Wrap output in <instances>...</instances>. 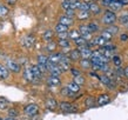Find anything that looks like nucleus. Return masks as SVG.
Masks as SVG:
<instances>
[{
    "instance_id": "obj_1",
    "label": "nucleus",
    "mask_w": 128,
    "mask_h": 120,
    "mask_svg": "<svg viewBox=\"0 0 128 120\" xmlns=\"http://www.w3.org/2000/svg\"><path fill=\"white\" fill-rule=\"evenodd\" d=\"M100 23H101V25H104L105 27H107V26H112V25H115V24L118 23L116 12L112 11V10H109V8H106L105 12H104V13H102V16H101Z\"/></svg>"
},
{
    "instance_id": "obj_2",
    "label": "nucleus",
    "mask_w": 128,
    "mask_h": 120,
    "mask_svg": "<svg viewBox=\"0 0 128 120\" xmlns=\"http://www.w3.org/2000/svg\"><path fill=\"white\" fill-rule=\"evenodd\" d=\"M59 109L65 114H72V113H78V107L70 101H59Z\"/></svg>"
},
{
    "instance_id": "obj_3",
    "label": "nucleus",
    "mask_w": 128,
    "mask_h": 120,
    "mask_svg": "<svg viewBox=\"0 0 128 120\" xmlns=\"http://www.w3.org/2000/svg\"><path fill=\"white\" fill-rule=\"evenodd\" d=\"M40 109L36 104H27L24 107V114L27 118H36L39 114Z\"/></svg>"
},
{
    "instance_id": "obj_4",
    "label": "nucleus",
    "mask_w": 128,
    "mask_h": 120,
    "mask_svg": "<svg viewBox=\"0 0 128 120\" xmlns=\"http://www.w3.org/2000/svg\"><path fill=\"white\" fill-rule=\"evenodd\" d=\"M20 44H21V46L25 47L26 50H31L35 45V37L32 34V33L25 34L20 39Z\"/></svg>"
},
{
    "instance_id": "obj_5",
    "label": "nucleus",
    "mask_w": 128,
    "mask_h": 120,
    "mask_svg": "<svg viewBox=\"0 0 128 120\" xmlns=\"http://www.w3.org/2000/svg\"><path fill=\"white\" fill-rule=\"evenodd\" d=\"M22 77H24V79H25L26 82L36 84V79H35V75H34V72H33V68H32V65L25 66V68L22 70Z\"/></svg>"
},
{
    "instance_id": "obj_6",
    "label": "nucleus",
    "mask_w": 128,
    "mask_h": 120,
    "mask_svg": "<svg viewBox=\"0 0 128 120\" xmlns=\"http://www.w3.org/2000/svg\"><path fill=\"white\" fill-rule=\"evenodd\" d=\"M99 81L102 84V85L107 87L108 89L110 91H114V89H116V81L112 79V78H109L108 75H106V74H100V79H99Z\"/></svg>"
},
{
    "instance_id": "obj_7",
    "label": "nucleus",
    "mask_w": 128,
    "mask_h": 120,
    "mask_svg": "<svg viewBox=\"0 0 128 120\" xmlns=\"http://www.w3.org/2000/svg\"><path fill=\"white\" fill-rule=\"evenodd\" d=\"M48 64H50L48 55H46V54H39L38 57H36V65L39 66L40 70L42 71L45 74L48 73Z\"/></svg>"
},
{
    "instance_id": "obj_8",
    "label": "nucleus",
    "mask_w": 128,
    "mask_h": 120,
    "mask_svg": "<svg viewBox=\"0 0 128 120\" xmlns=\"http://www.w3.org/2000/svg\"><path fill=\"white\" fill-rule=\"evenodd\" d=\"M46 85L48 88H58L61 86V78L48 74V77L46 78Z\"/></svg>"
},
{
    "instance_id": "obj_9",
    "label": "nucleus",
    "mask_w": 128,
    "mask_h": 120,
    "mask_svg": "<svg viewBox=\"0 0 128 120\" xmlns=\"http://www.w3.org/2000/svg\"><path fill=\"white\" fill-rule=\"evenodd\" d=\"M79 32H80V34H81L82 38H85L87 41H89V40H92L94 37V34L90 32V30H89L88 27V24H80L78 27Z\"/></svg>"
},
{
    "instance_id": "obj_10",
    "label": "nucleus",
    "mask_w": 128,
    "mask_h": 120,
    "mask_svg": "<svg viewBox=\"0 0 128 120\" xmlns=\"http://www.w3.org/2000/svg\"><path fill=\"white\" fill-rule=\"evenodd\" d=\"M5 65H6V67L10 70V72H13V73H19L20 71H21L20 62H18L16 60H14V59H6Z\"/></svg>"
},
{
    "instance_id": "obj_11",
    "label": "nucleus",
    "mask_w": 128,
    "mask_h": 120,
    "mask_svg": "<svg viewBox=\"0 0 128 120\" xmlns=\"http://www.w3.org/2000/svg\"><path fill=\"white\" fill-rule=\"evenodd\" d=\"M45 107H46L47 111L53 112V111H55L56 108H59V101L56 100L54 97H48V98H46V100H45Z\"/></svg>"
},
{
    "instance_id": "obj_12",
    "label": "nucleus",
    "mask_w": 128,
    "mask_h": 120,
    "mask_svg": "<svg viewBox=\"0 0 128 120\" xmlns=\"http://www.w3.org/2000/svg\"><path fill=\"white\" fill-rule=\"evenodd\" d=\"M110 101H112V97L108 93H101L96 97V106L98 107H102V106L109 104Z\"/></svg>"
},
{
    "instance_id": "obj_13",
    "label": "nucleus",
    "mask_w": 128,
    "mask_h": 120,
    "mask_svg": "<svg viewBox=\"0 0 128 120\" xmlns=\"http://www.w3.org/2000/svg\"><path fill=\"white\" fill-rule=\"evenodd\" d=\"M89 12L92 16H100L102 14V6L100 5L99 1H92L89 3Z\"/></svg>"
},
{
    "instance_id": "obj_14",
    "label": "nucleus",
    "mask_w": 128,
    "mask_h": 120,
    "mask_svg": "<svg viewBox=\"0 0 128 120\" xmlns=\"http://www.w3.org/2000/svg\"><path fill=\"white\" fill-rule=\"evenodd\" d=\"M79 51H80V54H81V59H90L92 55H93V48L88 46V44L85 45V46L78 47Z\"/></svg>"
},
{
    "instance_id": "obj_15",
    "label": "nucleus",
    "mask_w": 128,
    "mask_h": 120,
    "mask_svg": "<svg viewBox=\"0 0 128 120\" xmlns=\"http://www.w3.org/2000/svg\"><path fill=\"white\" fill-rule=\"evenodd\" d=\"M64 73V71L61 70V67L59 64H48V74L50 75H58L61 77V74Z\"/></svg>"
},
{
    "instance_id": "obj_16",
    "label": "nucleus",
    "mask_w": 128,
    "mask_h": 120,
    "mask_svg": "<svg viewBox=\"0 0 128 120\" xmlns=\"http://www.w3.org/2000/svg\"><path fill=\"white\" fill-rule=\"evenodd\" d=\"M68 57H70L72 62H79L81 60V54H80V51H79L78 47L70 48V52H68Z\"/></svg>"
},
{
    "instance_id": "obj_17",
    "label": "nucleus",
    "mask_w": 128,
    "mask_h": 120,
    "mask_svg": "<svg viewBox=\"0 0 128 120\" xmlns=\"http://www.w3.org/2000/svg\"><path fill=\"white\" fill-rule=\"evenodd\" d=\"M74 21H75V18H70V17L66 16V14H62V16L59 17L58 19V23L59 24H62L65 26H68V27H72L74 25Z\"/></svg>"
},
{
    "instance_id": "obj_18",
    "label": "nucleus",
    "mask_w": 128,
    "mask_h": 120,
    "mask_svg": "<svg viewBox=\"0 0 128 120\" xmlns=\"http://www.w3.org/2000/svg\"><path fill=\"white\" fill-rule=\"evenodd\" d=\"M118 24L120 25V26H126L128 24V11H120V13L118 14Z\"/></svg>"
},
{
    "instance_id": "obj_19",
    "label": "nucleus",
    "mask_w": 128,
    "mask_h": 120,
    "mask_svg": "<svg viewBox=\"0 0 128 120\" xmlns=\"http://www.w3.org/2000/svg\"><path fill=\"white\" fill-rule=\"evenodd\" d=\"M110 64L113 65V67H122V65H124V58L121 57L120 54H114L112 57V59H110Z\"/></svg>"
},
{
    "instance_id": "obj_20",
    "label": "nucleus",
    "mask_w": 128,
    "mask_h": 120,
    "mask_svg": "<svg viewBox=\"0 0 128 120\" xmlns=\"http://www.w3.org/2000/svg\"><path fill=\"white\" fill-rule=\"evenodd\" d=\"M55 32L54 30H46V31L42 33V40L45 43H50V41H53L55 37Z\"/></svg>"
},
{
    "instance_id": "obj_21",
    "label": "nucleus",
    "mask_w": 128,
    "mask_h": 120,
    "mask_svg": "<svg viewBox=\"0 0 128 120\" xmlns=\"http://www.w3.org/2000/svg\"><path fill=\"white\" fill-rule=\"evenodd\" d=\"M101 23H98V21H95V20H90L88 23V27L89 30H90V32L93 33V34H95V33H98V32H101Z\"/></svg>"
},
{
    "instance_id": "obj_22",
    "label": "nucleus",
    "mask_w": 128,
    "mask_h": 120,
    "mask_svg": "<svg viewBox=\"0 0 128 120\" xmlns=\"http://www.w3.org/2000/svg\"><path fill=\"white\" fill-rule=\"evenodd\" d=\"M8 77H10V70L5 64L0 62V80H7Z\"/></svg>"
},
{
    "instance_id": "obj_23",
    "label": "nucleus",
    "mask_w": 128,
    "mask_h": 120,
    "mask_svg": "<svg viewBox=\"0 0 128 120\" xmlns=\"http://www.w3.org/2000/svg\"><path fill=\"white\" fill-rule=\"evenodd\" d=\"M79 67L81 70H87L90 71L92 70V60L90 59H81L79 61Z\"/></svg>"
},
{
    "instance_id": "obj_24",
    "label": "nucleus",
    "mask_w": 128,
    "mask_h": 120,
    "mask_svg": "<svg viewBox=\"0 0 128 120\" xmlns=\"http://www.w3.org/2000/svg\"><path fill=\"white\" fill-rule=\"evenodd\" d=\"M60 94H61L62 97H65V98H75L76 97V94L72 92L67 86H62L61 88H60Z\"/></svg>"
},
{
    "instance_id": "obj_25",
    "label": "nucleus",
    "mask_w": 128,
    "mask_h": 120,
    "mask_svg": "<svg viewBox=\"0 0 128 120\" xmlns=\"http://www.w3.org/2000/svg\"><path fill=\"white\" fill-rule=\"evenodd\" d=\"M11 108V104L6 98L0 97V112H7Z\"/></svg>"
},
{
    "instance_id": "obj_26",
    "label": "nucleus",
    "mask_w": 128,
    "mask_h": 120,
    "mask_svg": "<svg viewBox=\"0 0 128 120\" xmlns=\"http://www.w3.org/2000/svg\"><path fill=\"white\" fill-rule=\"evenodd\" d=\"M48 60L50 64H59L61 60V52H54L48 54Z\"/></svg>"
},
{
    "instance_id": "obj_27",
    "label": "nucleus",
    "mask_w": 128,
    "mask_h": 120,
    "mask_svg": "<svg viewBox=\"0 0 128 120\" xmlns=\"http://www.w3.org/2000/svg\"><path fill=\"white\" fill-rule=\"evenodd\" d=\"M90 12L89 11H78L76 12V19L80 21H86L90 18Z\"/></svg>"
},
{
    "instance_id": "obj_28",
    "label": "nucleus",
    "mask_w": 128,
    "mask_h": 120,
    "mask_svg": "<svg viewBox=\"0 0 128 120\" xmlns=\"http://www.w3.org/2000/svg\"><path fill=\"white\" fill-rule=\"evenodd\" d=\"M85 106L87 107V108H93V107H96V98L92 97V95L86 97V99H85Z\"/></svg>"
},
{
    "instance_id": "obj_29",
    "label": "nucleus",
    "mask_w": 128,
    "mask_h": 120,
    "mask_svg": "<svg viewBox=\"0 0 128 120\" xmlns=\"http://www.w3.org/2000/svg\"><path fill=\"white\" fill-rule=\"evenodd\" d=\"M67 87L72 91L73 93H75V94H78V93H80V91H81V86L79 85V84H76V82L74 81V80H72V81L67 82Z\"/></svg>"
},
{
    "instance_id": "obj_30",
    "label": "nucleus",
    "mask_w": 128,
    "mask_h": 120,
    "mask_svg": "<svg viewBox=\"0 0 128 120\" xmlns=\"http://www.w3.org/2000/svg\"><path fill=\"white\" fill-rule=\"evenodd\" d=\"M56 48H58V44H56V41H54V40H53V41H50V43H46L45 51L48 52V54L56 52Z\"/></svg>"
},
{
    "instance_id": "obj_31",
    "label": "nucleus",
    "mask_w": 128,
    "mask_h": 120,
    "mask_svg": "<svg viewBox=\"0 0 128 120\" xmlns=\"http://www.w3.org/2000/svg\"><path fill=\"white\" fill-rule=\"evenodd\" d=\"M54 32H55V34H59V33H65V32H70V27L58 23L54 26Z\"/></svg>"
},
{
    "instance_id": "obj_32",
    "label": "nucleus",
    "mask_w": 128,
    "mask_h": 120,
    "mask_svg": "<svg viewBox=\"0 0 128 120\" xmlns=\"http://www.w3.org/2000/svg\"><path fill=\"white\" fill-rule=\"evenodd\" d=\"M124 6L122 4H121L119 0H114V3H113L110 6H109V10H112V11L114 12H119V11H122V8H124Z\"/></svg>"
},
{
    "instance_id": "obj_33",
    "label": "nucleus",
    "mask_w": 128,
    "mask_h": 120,
    "mask_svg": "<svg viewBox=\"0 0 128 120\" xmlns=\"http://www.w3.org/2000/svg\"><path fill=\"white\" fill-rule=\"evenodd\" d=\"M8 13H10L8 7L5 4H1V3H0V19H4V18H6V17L8 16Z\"/></svg>"
},
{
    "instance_id": "obj_34",
    "label": "nucleus",
    "mask_w": 128,
    "mask_h": 120,
    "mask_svg": "<svg viewBox=\"0 0 128 120\" xmlns=\"http://www.w3.org/2000/svg\"><path fill=\"white\" fill-rule=\"evenodd\" d=\"M105 28L109 33H112L113 35H119V33H120V27L118 26L116 24H115V25H112V26H107V27H105Z\"/></svg>"
},
{
    "instance_id": "obj_35",
    "label": "nucleus",
    "mask_w": 128,
    "mask_h": 120,
    "mask_svg": "<svg viewBox=\"0 0 128 120\" xmlns=\"http://www.w3.org/2000/svg\"><path fill=\"white\" fill-rule=\"evenodd\" d=\"M100 35L101 37H104V38L108 41V43H112V39L114 38V35L112 34V33H109L106 28H104V30H101V32H100Z\"/></svg>"
},
{
    "instance_id": "obj_36",
    "label": "nucleus",
    "mask_w": 128,
    "mask_h": 120,
    "mask_svg": "<svg viewBox=\"0 0 128 120\" xmlns=\"http://www.w3.org/2000/svg\"><path fill=\"white\" fill-rule=\"evenodd\" d=\"M81 34H80V32H79L78 28H74V30H70V40L74 41V40H76L78 38H80Z\"/></svg>"
},
{
    "instance_id": "obj_37",
    "label": "nucleus",
    "mask_w": 128,
    "mask_h": 120,
    "mask_svg": "<svg viewBox=\"0 0 128 120\" xmlns=\"http://www.w3.org/2000/svg\"><path fill=\"white\" fill-rule=\"evenodd\" d=\"M72 43H73V45L75 47H81V46H85V45H87V44H88V41H87L85 38L80 37V38H78L76 40H74V41H72Z\"/></svg>"
},
{
    "instance_id": "obj_38",
    "label": "nucleus",
    "mask_w": 128,
    "mask_h": 120,
    "mask_svg": "<svg viewBox=\"0 0 128 120\" xmlns=\"http://www.w3.org/2000/svg\"><path fill=\"white\" fill-rule=\"evenodd\" d=\"M70 73L72 74V77L75 78V77H78V75H81L82 74V71L80 67H75V66H72L70 67Z\"/></svg>"
},
{
    "instance_id": "obj_39",
    "label": "nucleus",
    "mask_w": 128,
    "mask_h": 120,
    "mask_svg": "<svg viewBox=\"0 0 128 120\" xmlns=\"http://www.w3.org/2000/svg\"><path fill=\"white\" fill-rule=\"evenodd\" d=\"M73 80L76 84H79L80 86H84L86 84V78H85V75L84 74H81V75H78V77H75V78H73Z\"/></svg>"
},
{
    "instance_id": "obj_40",
    "label": "nucleus",
    "mask_w": 128,
    "mask_h": 120,
    "mask_svg": "<svg viewBox=\"0 0 128 120\" xmlns=\"http://www.w3.org/2000/svg\"><path fill=\"white\" fill-rule=\"evenodd\" d=\"M119 41H120V43H127L128 41V31L120 32V33H119Z\"/></svg>"
},
{
    "instance_id": "obj_41",
    "label": "nucleus",
    "mask_w": 128,
    "mask_h": 120,
    "mask_svg": "<svg viewBox=\"0 0 128 120\" xmlns=\"http://www.w3.org/2000/svg\"><path fill=\"white\" fill-rule=\"evenodd\" d=\"M100 3V5L102 6V7H106V8H108L110 5L114 3V0H100L99 1Z\"/></svg>"
},
{
    "instance_id": "obj_42",
    "label": "nucleus",
    "mask_w": 128,
    "mask_h": 120,
    "mask_svg": "<svg viewBox=\"0 0 128 120\" xmlns=\"http://www.w3.org/2000/svg\"><path fill=\"white\" fill-rule=\"evenodd\" d=\"M65 14L70 17V18H76V11L75 10H67V11H65Z\"/></svg>"
},
{
    "instance_id": "obj_43",
    "label": "nucleus",
    "mask_w": 128,
    "mask_h": 120,
    "mask_svg": "<svg viewBox=\"0 0 128 120\" xmlns=\"http://www.w3.org/2000/svg\"><path fill=\"white\" fill-rule=\"evenodd\" d=\"M79 11H89V3L87 1H82L81 6L79 8Z\"/></svg>"
},
{
    "instance_id": "obj_44",
    "label": "nucleus",
    "mask_w": 128,
    "mask_h": 120,
    "mask_svg": "<svg viewBox=\"0 0 128 120\" xmlns=\"http://www.w3.org/2000/svg\"><path fill=\"white\" fill-rule=\"evenodd\" d=\"M8 112V116L10 118H16V115H18V112H16V109H14L13 107H11V108L7 111Z\"/></svg>"
},
{
    "instance_id": "obj_45",
    "label": "nucleus",
    "mask_w": 128,
    "mask_h": 120,
    "mask_svg": "<svg viewBox=\"0 0 128 120\" xmlns=\"http://www.w3.org/2000/svg\"><path fill=\"white\" fill-rule=\"evenodd\" d=\"M124 78L126 80H128V65H126L124 67Z\"/></svg>"
},
{
    "instance_id": "obj_46",
    "label": "nucleus",
    "mask_w": 128,
    "mask_h": 120,
    "mask_svg": "<svg viewBox=\"0 0 128 120\" xmlns=\"http://www.w3.org/2000/svg\"><path fill=\"white\" fill-rule=\"evenodd\" d=\"M16 1L18 0H6V4L10 5V6H14L16 4Z\"/></svg>"
},
{
    "instance_id": "obj_47",
    "label": "nucleus",
    "mask_w": 128,
    "mask_h": 120,
    "mask_svg": "<svg viewBox=\"0 0 128 120\" xmlns=\"http://www.w3.org/2000/svg\"><path fill=\"white\" fill-rule=\"evenodd\" d=\"M4 120H16V118H10V116H8V118H6V119H4Z\"/></svg>"
},
{
    "instance_id": "obj_48",
    "label": "nucleus",
    "mask_w": 128,
    "mask_h": 120,
    "mask_svg": "<svg viewBox=\"0 0 128 120\" xmlns=\"http://www.w3.org/2000/svg\"><path fill=\"white\" fill-rule=\"evenodd\" d=\"M28 120H36L35 118H28Z\"/></svg>"
},
{
    "instance_id": "obj_49",
    "label": "nucleus",
    "mask_w": 128,
    "mask_h": 120,
    "mask_svg": "<svg viewBox=\"0 0 128 120\" xmlns=\"http://www.w3.org/2000/svg\"><path fill=\"white\" fill-rule=\"evenodd\" d=\"M124 28H126V30H127V31H128V24H127V25H126V26H124Z\"/></svg>"
},
{
    "instance_id": "obj_50",
    "label": "nucleus",
    "mask_w": 128,
    "mask_h": 120,
    "mask_svg": "<svg viewBox=\"0 0 128 120\" xmlns=\"http://www.w3.org/2000/svg\"><path fill=\"white\" fill-rule=\"evenodd\" d=\"M64 1H70V0H64Z\"/></svg>"
},
{
    "instance_id": "obj_51",
    "label": "nucleus",
    "mask_w": 128,
    "mask_h": 120,
    "mask_svg": "<svg viewBox=\"0 0 128 120\" xmlns=\"http://www.w3.org/2000/svg\"><path fill=\"white\" fill-rule=\"evenodd\" d=\"M0 120H4V119H2V118H1V116H0Z\"/></svg>"
},
{
    "instance_id": "obj_52",
    "label": "nucleus",
    "mask_w": 128,
    "mask_h": 120,
    "mask_svg": "<svg viewBox=\"0 0 128 120\" xmlns=\"http://www.w3.org/2000/svg\"><path fill=\"white\" fill-rule=\"evenodd\" d=\"M127 58H128V52H127Z\"/></svg>"
}]
</instances>
